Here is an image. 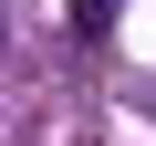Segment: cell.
<instances>
[{"instance_id":"obj_1","label":"cell","mask_w":156,"mask_h":146,"mask_svg":"<svg viewBox=\"0 0 156 146\" xmlns=\"http://www.w3.org/2000/svg\"><path fill=\"white\" fill-rule=\"evenodd\" d=\"M104 21H115V0H73V31H83V42H94Z\"/></svg>"}]
</instances>
